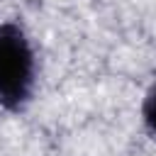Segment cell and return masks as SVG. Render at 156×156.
<instances>
[{
	"mask_svg": "<svg viewBox=\"0 0 156 156\" xmlns=\"http://www.w3.org/2000/svg\"><path fill=\"white\" fill-rule=\"evenodd\" d=\"M34 49L15 22L0 24V105L10 112L22 110L34 90Z\"/></svg>",
	"mask_w": 156,
	"mask_h": 156,
	"instance_id": "6da1fadb",
	"label": "cell"
},
{
	"mask_svg": "<svg viewBox=\"0 0 156 156\" xmlns=\"http://www.w3.org/2000/svg\"><path fill=\"white\" fill-rule=\"evenodd\" d=\"M141 117H144V124L156 134V85L149 90V95L144 98V105H141Z\"/></svg>",
	"mask_w": 156,
	"mask_h": 156,
	"instance_id": "7a4b0ae2",
	"label": "cell"
}]
</instances>
